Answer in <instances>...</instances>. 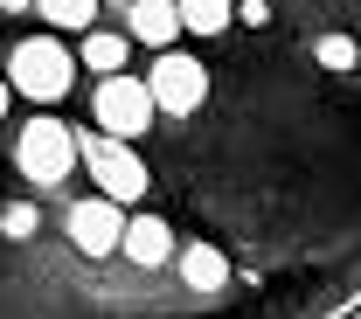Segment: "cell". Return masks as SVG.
I'll list each match as a JSON object with an SVG mask.
<instances>
[{"mask_svg": "<svg viewBox=\"0 0 361 319\" xmlns=\"http://www.w3.org/2000/svg\"><path fill=\"white\" fill-rule=\"evenodd\" d=\"M7 84H14V97H28V104H56V97H70V84H77V56L56 42V35H28V42L7 49Z\"/></svg>", "mask_w": 361, "mask_h": 319, "instance_id": "cell-1", "label": "cell"}, {"mask_svg": "<svg viewBox=\"0 0 361 319\" xmlns=\"http://www.w3.org/2000/svg\"><path fill=\"white\" fill-rule=\"evenodd\" d=\"M14 167L35 187H63L77 174V132H70L63 118H28L21 139H14Z\"/></svg>", "mask_w": 361, "mask_h": 319, "instance_id": "cell-2", "label": "cell"}, {"mask_svg": "<svg viewBox=\"0 0 361 319\" xmlns=\"http://www.w3.org/2000/svg\"><path fill=\"white\" fill-rule=\"evenodd\" d=\"M77 160L90 167L97 194H111V201H139V194H146V160H139V153H133V146H126L118 132L77 139Z\"/></svg>", "mask_w": 361, "mask_h": 319, "instance_id": "cell-3", "label": "cell"}, {"mask_svg": "<svg viewBox=\"0 0 361 319\" xmlns=\"http://www.w3.org/2000/svg\"><path fill=\"white\" fill-rule=\"evenodd\" d=\"M146 91H153V111L188 118V111H202V97H209V70H202L195 56H180V49H160L153 70H146Z\"/></svg>", "mask_w": 361, "mask_h": 319, "instance_id": "cell-4", "label": "cell"}, {"mask_svg": "<svg viewBox=\"0 0 361 319\" xmlns=\"http://www.w3.org/2000/svg\"><path fill=\"white\" fill-rule=\"evenodd\" d=\"M90 118H97L104 132H118V139H139L153 125V91H146V77L111 70V77L97 84V97H90Z\"/></svg>", "mask_w": 361, "mask_h": 319, "instance_id": "cell-5", "label": "cell"}, {"mask_svg": "<svg viewBox=\"0 0 361 319\" xmlns=\"http://www.w3.org/2000/svg\"><path fill=\"white\" fill-rule=\"evenodd\" d=\"M118 236H126V201H111V194L70 201V243L84 257H118Z\"/></svg>", "mask_w": 361, "mask_h": 319, "instance_id": "cell-6", "label": "cell"}, {"mask_svg": "<svg viewBox=\"0 0 361 319\" xmlns=\"http://www.w3.org/2000/svg\"><path fill=\"white\" fill-rule=\"evenodd\" d=\"M118 257H133L139 271H160V264H174V229L160 223V215H126Z\"/></svg>", "mask_w": 361, "mask_h": 319, "instance_id": "cell-7", "label": "cell"}, {"mask_svg": "<svg viewBox=\"0 0 361 319\" xmlns=\"http://www.w3.org/2000/svg\"><path fill=\"white\" fill-rule=\"evenodd\" d=\"M126 35L146 42V49H174L180 7H174V0H126Z\"/></svg>", "mask_w": 361, "mask_h": 319, "instance_id": "cell-8", "label": "cell"}, {"mask_svg": "<svg viewBox=\"0 0 361 319\" xmlns=\"http://www.w3.org/2000/svg\"><path fill=\"white\" fill-rule=\"evenodd\" d=\"M174 257H180V284L188 292H223L229 284V257L216 243H195V250H174Z\"/></svg>", "mask_w": 361, "mask_h": 319, "instance_id": "cell-9", "label": "cell"}, {"mask_svg": "<svg viewBox=\"0 0 361 319\" xmlns=\"http://www.w3.org/2000/svg\"><path fill=\"white\" fill-rule=\"evenodd\" d=\"M126 49H133V35H111V28H97V21H90V28H84V49H77V63H84V70H97V77H111V70H126Z\"/></svg>", "mask_w": 361, "mask_h": 319, "instance_id": "cell-10", "label": "cell"}, {"mask_svg": "<svg viewBox=\"0 0 361 319\" xmlns=\"http://www.w3.org/2000/svg\"><path fill=\"white\" fill-rule=\"evenodd\" d=\"M180 7V35H223L236 21V0H174Z\"/></svg>", "mask_w": 361, "mask_h": 319, "instance_id": "cell-11", "label": "cell"}, {"mask_svg": "<svg viewBox=\"0 0 361 319\" xmlns=\"http://www.w3.org/2000/svg\"><path fill=\"white\" fill-rule=\"evenodd\" d=\"M49 28H90L97 21V0H35Z\"/></svg>", "mask_w": 361, "mask_h": 319, "instance_id": "cell-12", "label": "cell"}, {"mask_svg": "<svg viewBox=\"0 0 361 319\" xmlns=\"http://www.w3.org/2000/svg\"><path fill=\"white\" fill-rule=\"evenodd\" d=\"M313 63H319V70H355V63H361V42H355V35H319V42H313Z\"/></svg>", "mask_w": 361, "mask_h": 319, "instance_id": "cell-13", "label": "cell"}, {"mask_svg": "<svg viewBox=\"0 0 361 319\" xmlns=\"http://www.w3.org/2000/svg\"><path fill=\"white\" fill-rule=\"evenodd\" d=\"M35 229H42V215H35V201H7V208H0V236H14V243H28Z\"/></svg>", "mask_w": 361, "mask_h": 319, "instance_id": "cell-14", "label": "cell"}, {"mask_svg": "<svg viewBox=\"0 0 361 319\" xmlns=\"http://www.w3.org/2000/svg\"><path fill=\"white\" fill-rule=\"evenodd\" d=\"M236 21L243 28H271V0H236Z\"/></svg>", "mask_w": 361, "mask_h": 319, "instance_id": "cell-15", "label": "cell"}, {"mask_svg": "<svg viewBox=\"0 0 361 319\" xmlns=\"http://www.w3.org/2000/svg\"><path fill=\"white\" fill-rule=\"evenodd\" d=\"M21 7H35V0H0V14H21Z\"/></svg>", "mask_w": 361, "mask_h": 319, "instance_id": "cell-16", "label": "cell"}, {"mask_svg": "<svg viewBox=\"0 0 361 319\" xmlns=\"http://www.w3.org/2000/svg\"><path fill=\"white\" fill-rule=\"evenodd\" d=\"M7 97H14V84H7V77H0V118H7Z\"/></svg>", "mask_w": 361, "mask_h": 319, "instance_id": "cell-17", "label": "cell"}, {"mask_svg": "<svg viewBox=\"0 0 361 319\" xmlns=\"http://www.w3.org/2000/svg\"><path fill=\"white\" fill-rule=\"evenodd\" d=\"M118 7H126V0H118Z\"/></svg>", "mask_w": 361, "mask_h": 319, "instance_id": "cell-18", "label": "cell"}]
</instances>
